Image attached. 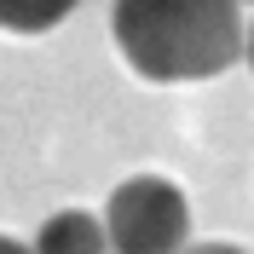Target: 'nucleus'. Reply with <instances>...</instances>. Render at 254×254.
Returning <instances> with one entry per match:
<instances>
[{"label": "nucleus", "mask_w": 254, "mask_h": 254, "mask_svg": "<svg viewBox=\"0 0 254 254\" xmlns=\"http://www.w3.org/2000/svg\"><path fill=\"white\" fill-rule=\"evenodd\" d=\"M110 29L144 81H208L243 58L237 0H116Z\"/></svg>", "instance_id": "1"}, {"label": "nucleus", "mask_w": 254, "mask_h": 254, "mask_svg": "<svg viewBox=\"0 0 254 254\" xmlns=\"http://www.w3.org/2000/svg\"><path fill=\"white\" fill-rule=\"evenodd\" d=\"M104 237H110V254H179L190 243L185 190L162 174L122 179L104 208Z\"/></svg>", "instance_id": "2"}, {"label": "nucleus", "mask_w": 254, "mask_h": 254, "mask_svg": "<svg viewBox=\"0 0 254 254\" xmlns=\"http://www.w3.org/2000/svg\"><path fill=\"white\" fill-rule=\"evenodd\" d=\"M29 254H110V237H104V220H93L87 208H64L35 231Z\"/></svg>", "instance_id": "3"}, {"label": "nucleus", "mask_w": 254, "mask_h": 254, "mask_svg": "<svg viewBox=\"0 0 254 254\" xmlns=\"http://www.w3.org/2000/svg\"><path fill=\"white\" fill-rule=\"evenodd\" d=\"M75 6L81 0H0V29H12V35H47V29H58Z\"/></svg>", "instance_id": "4"}, {"label": "nucleus", "mask_w": 254, "mask_h": 254, "mask_svg": "<svg viewBox=\"0 0 254 254\" xmlns=\"http://www.w3.org/2000/svg\"><path fill=\"white\" fill-rule=\"evenodd\" d=\"M179 254H249V249H231V243H185Z\"/></svg>", "instance_id": "5"}, {"label": "nucleus", "mask_w": 254, "mask_h": 254, "mask_svg": "<svg viewBox=\"0 0 254 254\" xmlns=\"http://www.w3.org/2000/svg\"><path fill=\"white\" fill-rule=\"evenodd\" d=\"M0 254H29V249H23L17 237H0Z\"/></svg>", "instance_id": "6"}, {"label": "nucleus", "mask_w": 254, "mask_h": 254, "mask_svg": "<svg viewBox=\"0 0 254 254\" xmlns=\"http://www.w3.org/2000/svg\"><path fill=\"white\" fill-rule=\"evenodd\" d=\"M249 64H254V29H249Z\"/></svg>", "instance_id": "7"}]
</instances>
